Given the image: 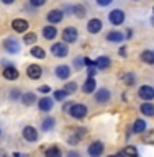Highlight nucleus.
Returning <instances> with one entry per match:
<instances>
[{
	"instance_id": "f257e3e1",
	"label": "nucleus",
	"mask_w": 154,
	"mask_h": 157,
	"mask_svg": "<svg viewBox=\"0 0 154 157\" xmlns=\"http://www.w3.org/2000/svg\"><path fill=\"white\" fill-rule=\"evenodd\" d=\"M51 54H53L54 57H66L67 54H69L67 44H66V43H56V44H53Z\"/></svg>"
},
{
	"instance_id": "f03ea898",
	"label": "nucleus",
	"mask_w": 154,
	"mask_h": 157,
	"mask_svg": "<svg viewBox=\"0 0 154 157\" xmlns=\"http://www.w3.org/2000/svg\"><path fill=\"white\" fill-rule=\"evenodd\" d=\"M69 113H71V116L76 118V120H82V118L87 115V106L82 105V103H74Z\"/></svg>"
},
{
	"instance_id": "7ed1b4c3",
	"label": "nucleus",
	"mask_w": 154,
	"mask_h": 157,
	"mask_svg": "<svg viewBox=\"0 0 154 157\" xmlns=\"http://www.w3.org/2000/svg\"><path fill=\"white\" fill-rule=\"evenodd\" d=\"M77 36H79L77 28L67 26V28L62 31V39H64L62 43H76V41H77Z\"/></svg>"
},
{
	"instance_id": "20e7f679",
	"label": "nucleus",
	"mask_w": 154,
	"mask_h": 157,
	"mask_svg": "<svg viewBox=\"0 0 154 157\" xmlns=\"http://www.w3.org/2000/svg\"><path fill=\"white\" fill-rule=\"evenodd\" d=\"M108 20H110L112 25L118 26V25H121L123 21H125V13H123V10L115 8V10H112V12H110V15H108Z\"/></svg>"
},
{
	"instance_id": "39448f33",
	"label": "nucleus",
	"mask_w": 154,
	"mask_h": 157,
	"mask_svg": "<svg viewBox=\"0 0 154 157\" xmlns=\"http://www.w3.org/2000/svg\"><path fill=\"white\" fill-rule=\"evenodd\" d=\"M26 75L31 78V80H38V78L43 75L41 66H38V64H30L28 69H26Z\"/></svg>"
},
{
	"instance_id": "423d86ee",
	"label": "nucleus",
	"mask_w": 154,
	"mask_h": 157,
	"mask_svg": "<svg viewBox=\"0 0 154 157\" xmlns=\"http://www.w3.org/2000/svg\"><path fill=\"white\" fill-rule=\"evenodd\" d=\"M3 48L7 49L8 52H12V54L20 52V43L15 38H7V39H5V41H3Z\"/></svg>"
},
{
	"instance_id": "0eeeda50",
	"label": "nucleus",
	"mask_w": 154,
	"mask_h": 157,
	"mask_svg": "<svg viewBox=\"0 0 154 157\" xmlns=\"http://www.w3.org/2000/svg\"><path fill=\"white\" fill-rule=\"evenodd\" d=\"M87 152H89V155H90V157H100L102 152H103V142H100V141L92 142V144L89 146Z\"/></svg>"
},
{
	"instance_id": "6e6552de",
	"label": "nucleus",
	"mask_w": 154,
	"mask_h": 157,
	"mask_svg": "<svg viewBox=\"0 0 154 157\" xmlns=\"http://www.w3.org/2000/svg\"><path fill=\"white\" fill-rule=\"evenodd\" d=\"M23 137L30 142H34L38 139V129L33 126H25L23 128Z\"/></svg>"
},
{
	"instance_id": "1a4fd4ad",
	"label": "nucleus",
	"mask_w": 154,
	"mask_h": 157,
	"mask_svg": "<svg viewBox=\"0 0 154 157\" xmlns=\"http://www.w3.org/2000/svg\"><path fill=\"white\" fill-rule=\"evenodd\" d=\"M138 95H140L143 100H146V101H149L154 98V88L151 85H143L140 88V92H138Z\"/></svg>"
},
{
	"instance_id": "9d476101",
	"label": "nucleus",
	"mask_w": 154,
	"mask_h": 157,
	"mask_svg": "<svg viewBox=\"0 0 154 157\" xmlns=\"http://www.w3.org/2000/svg\"><path fill=\"white\" fill-rule=\"evenodd\" d=\"M28 21L26 20H23V18H17V20H13L12 21V28L15 29L17 33H25L28 29Z\"/></svg>"
},
{
	"instance_id": "9b49d317",
	"label": "nucleus",
	"mask_w": 154,
	"mask_h": 157,
	"mask_svg": "<svg viewBox=\"0 0 154 157\" xmlns=\"http://www.w3.org/2000/svg\"><path fill=\"white\" fill-rule=\"evenodd\" d=\"M102 26H103V23L100 21V20H98V18H92L90 21L87 23V31L90 34H97L102 29Z\"/></svg>"
},
{
	"instance_id": "f8f14e48",
	"label": "nucleus",
	"mask_w": 154,
	"mask_h": 157,
	"mask_svg": "<svg viewBox=\"0 0 154 157\" xmlns=\"http://www.w3.org/2000/svg\"><path fill=\"white\" fill-rule=\"evenodd\" d=\"M53 106H54V101L49 97H44V98H41V100H38V108L41 111H51Z\"/></svg>"
},
{
	"instance_id": "ddd939ff",
	"label": "nucleus",
	"mask_w": 154,
	"mask_h": 157,
	"mask_svg": "<svg viewBox=\"0 0 154 157\" xmlns=\"http://www.w3.org/2000/svg\"><path fill=\"white\" fill-rule=\"evenodd\" d=\"M62 17H64V13L61 12V10H51L46 18H48V21L51 25H56V23H59L62 20Z\"/></svg>"
},
{
	"instance_id": "4468645a",
	"label": "nucleus",
	"mask_w": 154,
	"mask_h": 157,
	"mask_svg": "<svg viewBox=\"0 0 154 157\" xmlns=\"http://www.w3.org/2000/svg\"><path fill=\"white\" fill-rule=\"evenodd\" d=\"M18 75H20V74H18V71L13 66H8V67L3 69V77L7 78V80H17Z\"/></svg>"
},
{
	"instance_id": "2eb2a0df",
	"label": "nucleus",
	"mask_w": 154,
	"mask_h": 157,
	"mask_svg": "<svg viewBox=\"0 0 154 157\" xmlns=\"http://www.w3.org/2000/svg\"><path fill=\"white\" fill-rule=\"evenodd\" d=\"M69 75H71V69H69V66H57L56 67V77L61 78V80H64V78H69Z\"/></svg>"
},
{
	"instance_id": "dca6fc26",
	"label": "nucleus",
	"mask_w": 154,
	"mask_h": 157,
	"mask_svg": "<svg viewBox=\"0 0 154 157\" xmlns=\"http://www.w3.org/2000/svg\"><path fill=\"white\" fill-rule=\"evenodd\" d=\"M95 100L98 103H107L110 101V92L107 90V88H100L97 93H95Z\"/></svg>"
},
{
	"instance_id": "f3484780",
	"label": "nucleus",
	"mask_w": 154,
	"mask_h": 157,
	"mask_svg": "<svg viewBox=\"0 0 154 157\" xmlns=\"http://www.w3.org/2000/svg\"><path fill=\"white\" fill-rule=\"evenodd\" d=\"M95 78L93 77H87V80L85 83H84V87H82V92L84 93H92V92H95Z\"/></svg>"
},
{
	"instance_id": "a211bd4d",
	"label": "nucleus",
	"mask_w": 154,
	"mask_h": 157,
	"mask_svg": "<svg viewBox=\"0 0 154 157\" xmlns=\"http://www.w3.org/2000/svg\"><path fill=\"white\" fill-rule=\"evenodd\" d=\"M56 34H57V29H56V26H44L43 28V36H44V39H54L56 38Z\"/></svg>"
},
{
	"instance_id": "6ab92c4d",
	"label": "nucleus",
	"mask_w": 154,
	"mask_h": 157,
	"mask_svg": "<svg viewBox=\"0 0 154 157\" xmlns=\"http://www.w3.org/2000/svg\"><path fill=\"white\" fill-rule=\"evenodd\" d=\"M110 66H112V61L107 56H102V57H98L95 61V67L97 69H108Z\"/></svg>"
},
{
	"instance_id": "aec40b11",
	"label": "nucleus",
	"mask_w": 154,
	"mask_h": 157,
	"mask_svg": "<svg viewBox=\"0 0 154 157\" xmlns=\"http://www.w3.org/2000/svg\"><path fill=\"white\" fill-rule=\"evenodd\" d=\"M107 41H110V43H121L123 41V33H120V31H110L107 34Z\"/></svg>"
},
{
	"instance_id": "412c9836",
	"label": "nucleus",
	"mask_w": 154,
	"mask_h": 157,
	"mask_svg": "<svg viewBox=\"0 0 154 157\" xmlns=\"http://www.w3.org/2000/svg\"><path fill=\"white\" fill-rule=\"evenodd\" d=\"M140 110H141L143 115H146V116H154V105H152V103H149V101L143 103Z\"/></svg>"
},
{
	"instance_id": "4be33fe9",
	"label": "nucleus",
	"mask_w": 154,
	"mask_h": 157,
	"mask_svg": "<svg viewBox=\"0 0 154 157\" xmlns=\"http://www.w3.org/2000/svg\"><path fill=\"white\" fill-rule=\"evenodd\" d=\"M120 157H138V151L135 146H126L123 152L120 154Z\"/></svg>"
},
{
	"instance_id": "5701e85b",
	"label": "nucleus",
	"mask_w": 154,
	"mask_h": 157,
	"mask_svg": "<svg viewBox=\"0 0 154 157\" xmlns=\"http://www.w3.org/2000/svg\"><path fill=\"white\" fill-rule=\"evenodd\" d=\"M22 101L25 103V105H33L34 101H36V95H34L33 92H26L22 95Z\"/></svg>"
},
{
	"instance_id": "b1692460",
	"label": "nucleus",
	"mask_w": 154,
	"mask_h": 157,
	"mask_svg": "<svg viewBox=\"0 0 154 157\" xmlns=\"http://www.w3.org/2000/svg\"><path fill=\"white\" fill-rule=\"evenodd\" d=\"M146 129V121L144 120H136L135 124H133V132H136V134H141L143 131Z\"/></svg>"
},
{
	"instance_id": "393cba45",
	"label": "nucleus",
	"mask_w": 154,
	"mask_h": 157,
	"mask_svg": "<svg viewBox=\"0 0 154 157\" xmlns=\"http://www.w3.org/2000/svg\"><path fill=\"white\" fill-rule=\"evenodd\" d=\"M141 59H143V62H146V64H154V51H143L141 52Z\"/></svg>"
},
{
	"instance_id": "a878e982",
	"label": "nucleus",
	"mask_w": 154,
	"mask_h": 157,
	"mask_svg": "<svg viewBox=\"0 0 154 157\" xmlns=\"http://www.w3.org/2000/svg\"><path fill=\"white\" fill-rule=\"evenodd\" d=\"M54 124H56V120L54 118H44V121H43V124H41V129L43 131H51Z\"/></svg>"
},
{
	"instance_id": "bb28decb",
	"label": "nucleus",
	"mask_w": 154,
	"mask_h": 157,
	"mask_svg": "<svg viewBox=\"0 0 154 157\" xmlns=\"http://www.w3.org/2000/svg\"><path fill=\"white\" fill-rule=\"evenodd\" d=\"M62 92L66 93V95H72V93H76L77 92V83L76 82H67L66 85H64Z\"/></svg>"
},
{
	"instance_id": "cd10ccee",
	"label": "nucleus",
	"mask_w": 154,
	"mask_h": 157,
	"mask_svg": "<svg viewBox=\"0 0 154 157\" xmlns=\"http://www.w3.org/2000/svg\"><path fill=\"white\" fill-rule=\"evenodd\" d=\"M30 52H31L33 57H38V59H44V57H46V52H44V49L39 48V46H33Z\"/></svg>"
},
{
	"instance_id": "c85d7f7f",
	"label": "nucleus",
	"mask_w": 154,
	"mask_h": 157,
	"mask_svg": "<svg viewBox=\"0 0 154 157\" xmlns=\"http://www.w3.org/2000/svg\"><path fill=\"white\" fill-rule=\"evenodd\" d=\"M46 157H62V152H61L59 147L53 146V147H49V149L46 151Z\"/></svg>"
},
{
	"instance_id": "c756f323",
	"label": "nucleus",
	"mask_w": 154,
	"mask_h": 157,
	"mask_svg": "<svg viewBox=\"0 0 154 157\" xmlns=\"http://www.w3.org/2000/svg\"><path fill=\"white\" fill-rule=\"evenodd\" d=\"M143 142L144 144H154V129H149L143 134Z\"/></svg>"
},
{
	"instance_id": "7c9ffc66",
	"label": "nucleus",
	"mask_w": 154,
	"mask_h": 157,
	"mask_svg": "<svg viewBox=\"0 0 154 157\" xmlns=\"http://www.w3.org/2000/svg\"><path fill=\"white\" fill-rule=\"evenodd\" d=\"M74 15H76L77 18L85 17V8H84V5H76V7H74Z\"/></svg>"
},
{
	"instance_id": "2f4dec72",
	"label": "nucleus",
	"mask_w": 154,
	"mask_h": 157,
	"mask_svg": "<svg viewBox=\"0 0 154 157\" xmlns=\"http://www.w3.org/2000/svg\"><path fill=\"white\" fill-rule=\"evenodd\" d=\"M23 41H25V44H33L34 41H36V34L34 33H26L25 38H23Z\"/></svg>"
},
{
	"instance_id": "473e14b6",
	"label": "nucleus",
	"mask_w": 154,
	"mask_h": 157,
	"mask_svg": "<svg viewBox=\"0 0 154 157\" xmlns=\"http://www.w3.org/2000/svg\"><path fill=\"white\" fill-rule=\"evenodd\" d=\"M123 78H125V83H126V85H130V87L136 82L135 74H125V75H123Z\"/></svg>"
},
{
	"instance_id": "72a5a7b5",
	"label": "nucleus",
	"mask_w": 154,
	"mask_h": 157,
	"mask_svg": "<svg viewBox=\"0 0 154 157\" xmlns=\"http://www.w3.org/2000/svg\"><path fill=\"white\" fill-rule=\"evenodd\" d=\"M74 67H76L77 71H79V69H82L84 67V59L82 57H76V59H74Z\"/></svg>"
},
{
	"instance_id": "f704fd0d",
	"label": "nucleus",
	"mask_w": 154,
	"mask_h": 157,
	"mask_svg": "<svg viewBox=\"0 0 154 157\" xmlns=\"http://www.w3.org/2000/svg\"><path fill=\"white\" fill-rule=\"evenodd\" d=\"M64 97H66V93H64L62 90H56V92H54V98H56L57 101H62Z\"/></svg>"
},
{
	"instance_id": "c9c22d12",
	"label": "nucleus",
	"mask_w": 154,
	"mask_h": 157,
	"mask_svg": "<svg viewBox=\"0 0 154 157\" xmlns=\"http://www.w3.org/2000/svg\"><path fill=\"white\" fill-rule=\"evenodd\" d=\"M38 92H39V93H44V95H46V93L51 92V88H49L48 85H43V87H39V88H38Z\"/></svg>"
},
{
	"instance_id": "e433bc0d",
	"label": "nucleus",
	"mask_w": 154,
	"mask_h": 157,
	"mask_svg": "<svg viewBox=\"0 0 154 157\" xmlns=\"http://www.w3.org/2000/svg\"><path fill=\"white\" fill-rule=\"evenodd\" d=\"M72 105H74L72 101H67V103H64V105H62V111H71Z\"/></svg>"
},
{
	"instance_id": "4c0bfd02",
	"label": "nucleus",
	"mask_w": 154,
	"mask_h": 157,
	"mask_svg": "<svg viewBox=\"0 0 154 157\" xmlns=\"http://www.w3.org/2000/svg\"><path fill=\"white\" fill-rule=\"evenodd\" d=\"M97 3L100 5V7H107V5H110V3H112V0H98Z\"/></svg>"
},
{
	"instance_id": "58836bf2",
	"label": "nucleus",
	"mask_w": 154,
	"mask_h": 157,
	"mask_svg": "<svg viewBox=\"0 0 154 157\" xmlns=\"http://www.w3.org/2000/svg\"><path fill=\"white\" fill-rule=\"evenodd\" d=\"M31 5H34V7H41V5H44V0H31Z\"/></svg>"
},
{
	"instance_id": "ea45409f",
	"label": "nucleus",
	"mask_w": 154,
	"mask_h": 157,
	"mask_svg": "<svg viewBox=\"0 0 154 157\" xmlns=\"http://www.w3.org/2000/svg\"><path fill=\"white\" fill-rule=\"evenodd\" d=\"M67 157H81V154L76 151H71V152H67Z\"/></svg>"
},
{
	"instance_id": "a19ab883",
	"label": "nucleus",
	"mask_w": 154,
	"mask_h": 157,
	"mask_svg": "<svg viewBox=\"0 0 154 157\" xmlns=\"http://www.w3.org/2000/svg\"><path fill=\"white\" fill-rule=\"evenodd\" d=\"M95 72H97L95 67H89V77H93V75H95Z\"/></svg>"
},
{
	"instance_id": "79ce46f5",
	"label": "nucleus",
	"mask_w": 154,
	"mask_h": 157,
	"mask_svg": "<svg viewBox=\"0 0 154 157\" xmlns=\"http://www.w3.org/2000/svg\"><path fill=\"white\" fill-rule=\"evenodd\" d=\"M120 56H123V57L126 56V48H121V49H120Z\"/></svg>"
},
{
	"instance_id": "37998d69",
	"label": "nucleus",
	"mask_w": 154,
	"mask_h": 157,
	"mask_svg": "<svg viewBox=\"0 0 154 157\" xmlns=\"http://www.w3.org/2000/svg\"><path fill=\"white\" fill-rule=\"evenodd\" d=\"M10 97H12V98H17V97H18V90H13V93H12Z\"/></svg>"
},
{
	"instance_id": "c03bdc74",
	"label": "nucleus",
	"mask_w": 154,
	"mask_h": 157,
	"mask_svg": "<svg viewBox=\"0 0 154 157\" xmlns=\"http://www.w3.org/2000/svg\"><path fill=\"white\" fill-rule=\"evenodd\" d=\"M13 157H23L22 154H18V152H15V154H13Z\"/></svg>"
},
{
	"instance_id": "a18cd8bd",
	"label": "nucleus",
	"mask_w": 154,
	"mask_h": 157,
	"mask_svg": "<svg viewBox=\"0 0 154 157\" xmlns=\"http://www.w3.org/2000/svg\"><path fill=\"white\" fill-rule=\"evenodd\" d=\"M3 155H5V154H3V151H2V149H0V157H3Z\"/></svg>"
},
{
	"instance_id": "49530a36",
	"label": "nucleus",
	"mask_w": 154,
	"mask_h": 157,
	"mask_svg": "<svg viewBox=\"0 0 154 157\" xmlns=\"http://www.w3.org/2000/svg\"><path fill=\"white\" fill-rule=\"evenodd\" d=\"M108 157H118V155H108Z\"/></svg>"
},
{
	"instance_id": "de8ad7c7",
	"label": "nucleus",
	"mask_w": 154,
	"mask_h": 157,
	"mask_svg": "<svg viewBox=\"0 0 154 157\" xmlns=\"http://www.w3.org/2000/svg\"><path fill=\"white\" fill-rule=\"evenodd\" d=\"M0 134H2V129H0Z\"/></svg>"
}]
</instances>
